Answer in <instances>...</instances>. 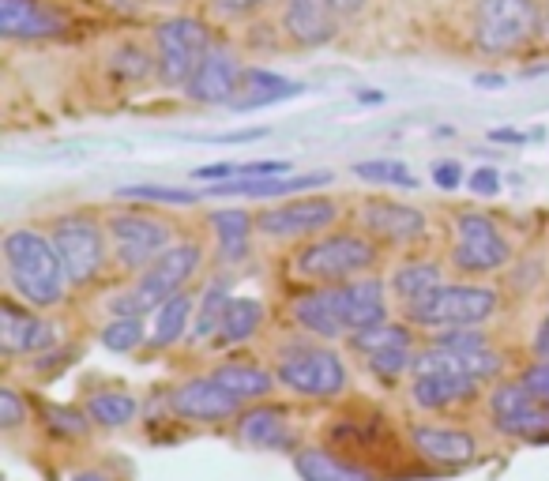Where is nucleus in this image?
<instances>
[{
	"label": "nucleus",
	"instance_id": "nucleus-1",
	"mask_svg": "<svg viewBox=\"0 0 549 481\" xmlns=\"http://www.w3.org/2000/svg\"><path fill=\"white\" fill-rule=\"evenodd\" d=\"M4 275L12 294H19V301H27L38 312L57 309L72 290L49 233L31 226H16L4 233Z\"/></svg>",
	"mask_w": 549,
	"mask_h": 481
},
{
	"label": "nucleus",
	"instance_id": "nucleus-2",
	"mask_svg": "<svg viewBox=\"0 0 549 481\" xmlns=\"http://www.w3.org/2000/svg\"><path fill=\"white\" fill-rule=\"evenodd\" d=\"M380 264V249L369 233H324L316 241H305L290 256L294 279L313 286H343V282L365 279Z\"/></svg>",
	"mask_w": 549,
	"mask_h": 481
},
{
	"label": "nucleus",
	"instance_id": "nucleus-3",
	"mask_svg": "<svg viewBox=\"0 0 549 481\" xmlns=\"http://www.w3.org/2000/svg\"><path fill=\"white\" fill-rule=\"evenodd\" d=\"M200 267H204V249H200L196 241H177V245H173L170 252H162L143 275L132 279V286H128L125 294L113 297L110 312L117 320H125V316L143 320L147 312H155L158 305H166L170 297L185 294Z\"/></svg>",
	"mask_w": 549,
	"mask_h": 481
},
{
	"label": "nucleus",
	"instance_id": "nucleus-4",
	"mask_svg": "<svg viewBox=\"0 0 549 481\" xmlns=\"http://www.w3.org/2000/svg\"><path fill=\"white\" fill-rule=\"evenodd\" d=\"M275 380L290 395L320 403V399H339L350 388V369H346L343 354L331 350L328 342H298L279 354Z\"/></svg>",
	"mask_w": 549,
	"mask_h": 481
},
{
	"label": "nucleus",
	"instance_id": "nucleus-5",
	"mask_svg": "<svg viewBox=\"0 0 549 481\" xmlns=\"http://www.w3.org/2000/svg\"><path fill=\"white\" fill-rule=\"evenodd\" d=\"M49 241H53V249L61 256L64 275L72 282V290H83V286L98 282L113 260L106 222L83 215V211H72V215L57 218V222L49 226Z\"/></svg>",
	"mask_w": 549,
	"mask_h": 481
},
{
	"label": "nucleus",
	"instance_id": "nucleus-6",
	"mask_svg": "<svg viewBox=\"0 0 549 481\" xmlns=\"http://www.w3.org/2000/svg\"><path fill=\"white\" fill-rule=\"evenodd\" d=\"M501 309V294L482 282H444L440 290L422 297L407 309V320L414 327H482Z\"/></svg>",
	"mask_w": 549,
	"mask_h": 481
},
{
	"label": "nucleus",
	"instance_id": "nucleus-7",
	"mask_svg": "<svg viewBox=\"0 0 549 481\" xmlns=\"http://www.w3.org/2000/svg\"><path fill=\"white\" fill-rule=\"evenodd\" d=\"M106 230H110L113 264L132 279L143 275L162 252H170L177 245L170 222L162 215H151V211H113L106 218Z\"/></svg>",
	"mask_w": 549,
	"mask_h": 481
},
{
	"label": "nucleus",
	"instance_id": "nucleus-8",
	"mask_svg": "<svg viewBox=\"0 0 549 481\" xmlns=\"http://www.w3.org/2000/svg\"><path fill=\"white\" fill-rule=\"evenodd\" d=\"M538 0H478L474 4V42L486 53H512L542 31Z\"/></svg>",
	"mask_w": 549,
	"mask_h": 481
},
{
	"label": "nucleus",
	"instance_id": "nucleus-9",
	"mask_svg": "<svg viewBox=\"0 0 549 481\" xmlns=\"http://www.w3.org/2000/svg\"><path fill=\"white\" fill-rule=\"evenodd\" d=\"M211 49L207 27L192 16H173L166 23H158L155 31V61L158 79L166 87H189V79L196 76L200 61Z\"/></svg>",
	"mask_w": 549,
	"mask_h": 481
},
{
	"label": "nucleus",
	"instance_id": "nucleus-10",
	"mask_svg": "<svg viewBox=\"0 0 549 481\" xmlns=\"http://www.w3.org/2000/svg\"><path fill=\"white\" fill-rule=\"evenodd\" d=\"M512 260V241L482 211H463L455 218L452 267L459 275H489Z\"/></svg>",
	"mask_w": 549,
	"mask_h": 481
},
{
	"label": "nucleus",
	"instance_id": "nucleus-11",
	"mask_svg": "<svg viewBox=\"0 0 549 481\" xmlns=\"http://www.w3.org/2000/svg\"><path fill=\"white\" fill-rule=\"evenodd\" d=\"M339 222V203L328 196H301V200L267 207L256 215V233L271 241H305L331 230Z\"/></svg>",
	"mask_w": 549,
	"mask_h": 481
},
{
	"label": "nucleus",
	"instance_id": "nucleus-12",
	"mask_svg": "<svg viewBox=\"0 0 549 481\" xmlns=\"http://www.w3.org/2000/svg\"><path fill=\"white\" fill-rule=\"evenodd\" d=\"M166 406H170L173 418L196 421V425H222V421H237L241 418V410H245V406L237 403L230 391L215 384V376L211 373L181 380V384L166 395Z\"/></svg>",
	"mask_w": 549,
	"mask_h": 481
},
{
	"label": "nucleus",
	"instance_id": "nucleus-13",
	"mask_svg": "<svg viewBox=\"0 0 549 481\" xmlns=\"http://www.w3.org/2000/svg\"><path fill=\"white\" fill-rule=\"evenodd\" d=\"M493 425L508 436H549V406L523 388V380H504L489 391Z\"/></svg>",
	"mask_w": 549,
	"mask_h": 481
},
{
	"label": "nucleus",
	"instance_id": "nucleus-14",
	"mask_svg": "<svg viewBox=\"0 0 549 481\" xmlns=\"http://www.w3.org/2000/svg\"><path fill=\"white\" fill-rule=\"evenodd\" d=\"M407 440L414 455L425 459L433 466H444V470H455V466H467L478 459V436L471 429H459V425H433V421H422V425H410Z\"/></svg>",
	"mask_w": 549,
	"mask_h": 481
},
{
	"label": "nucleus",
	"instance_id": "nucleus-15",
	"mask_svg": "<svg viewBox=\"0 0 549 481\" xmlns=\"http://www.w3.org/2000/svg\"><path fill=\"white\" fill-rule=\"evenodd\" d=\"M57 342V331L46 316L31 305H19L16 297L0 301V346L8 357H34L46 354Z\"/></svg>",
	"mask_w": 549,
	"mask_h": 481
},
{
	"label": "nucleus",
	"instance_id": "nucleus-16",
	"mask_svg": "<svg viewBox=\"0 0 549 481\" xmlns=\"http://www.w3.org/2000/svg\"><path fill=\"white\" fill-rule=\"evenodd\" d=\"M361 226L377 245H414L425 237V211L395 200H365L361 203Z\"/></svg>",
	"mask_w": 549,
	"mask_h": 481
},
{
	"label": "nucleus",
	"instance_id": "nucleus-17",
	"mask_svg": "<svg viewBox=\"0 0 549 481\" xmlns=\"http://www.w3.org/2000/svg\"><path fill=\"white\" fill-rule=\"evenodd\" d=\"M241 76H245V68H241V61H234V53L211 46L196 68V76L189 79L185 94L200 106H234L237 91H241Z\"/></svg>",
	"mask_w": 549,
	"mask_h": 481
},
{
	"label": "nucleus",
	"instance_id": "nucleus-18",
	"mask_svg": "<svg viewBox=\"0 0 549 481\" xmlns=\"http://www.w3.org/2000/svg\"><path fill=\"white\" fill-rule=\"evenodd\" d=\"M335 301H339V312H343V324L350 335L388 324V282L380 275H365V279L335 286Z\"/></svg>",
	"mask_w": 549,
	"mask_h": 481
},
{
	"label": "nucleus",
	"instance_id": "nucleus-19",
	"mask_svg": "<svg viewBox=\"0 0 549 481\" xmlns=\"http://www.w3.org/2000/svg\"><path fill=\"white\" fill-rule=\"evenodd\" d=\"M234 429H237V440L256 451H290V455L301 451L298 429L290 425V418H286L279 406L271 403L245 406L241 418L234 421Z\"/></svg>",
	"mask_w": 549,
	"mask_h": 481
},
{
	"label": "nucleus",
	"instance_id": "nucleus-20",
	"mask_svg": "<svg viewBox=\"0 0 549 481\" xmlns=\"http://www.w3.org/2000/svg\"><path fill=\"white\" fill-rule=\"evenodd\" d=\"M335 181L331 173H283V177H234L207 185L204 196H245V200H275V196H305L313 188Z\"/></svg>",
	"mask_w": 549,
	"mask_h": 481
},
{
	"label": "nucleus",
	"instance_id": "nucleus-21",
	"mask_svg": "<svg viewBox=\"0 0 549 481\" xmlns=\"http://www.w3.org/2000/svg\"><path fill=\"white\" fill-rule=\"evenodd\" d=\"M294 324L313 335L316 342H339L350 339V331L343 324V312H339V301H335V286H313L309 294H301L294 301Z\"/></svg>",
	"mask_w": 549,
	"mask_h": 481
},
{
	"label": "nucleus",
	"instance_id": "nucleus-22",
	"mask_svg": "<svg viewBox=\"0 0 549 481\" xmlns=\"http://www.w3.org/2000/svg\"><path fill=\"white\" fill-rule=\"evenodd\" d=\"M478 380L463 373H422L410 380V403L418 410H429V414H440V410H452V406L471 403L478 395Z\"/></svg>",
	"mask_w": 549,
	"mask_h": 481
},
{
	"label": "nucleus",
	"instance_id": "nucleus-23",
	"mask_svg": "<svg viewBox=\"0 0 549 481\" xmlns=\"http://www.w3.org/2000/svg\"><path fill=\"white\" fill-rule=\"evenodd\" d=\"M0 34L4 38H53L64 34V19L42 0H0Z\"/></svg>",
	"mask_w": 549,
	"mask_h": 481
},
{
	"label": "nucleus",
	"instance_id": "nucleus-24",
	"mask_svg": "<svg viewBox=\"0 0 549 481\" xmlns=\"http://www.w3.org/2000/svg\"><path fill=\"white\" fill-rule=\"evenodd\" d=\"M215 384L226 388L234 395L241 406H256V403H267L279 380H275V369H260V365H249V361H222L211 369Z\"/></svg>",
	"mask_w": 549,
	"mask_h": 481
},
{
	"label": "nucleus",
	"instance_id": "nucleus-25",
	"mask_svg": "<svg viewBox=\"0 0 549 481\" xmlns=\"http://www.w3.org/2000/svg\"><path fill=\"white\" fill-rule=\"evenodd\" d=\"M283 31L298 46H324L335 34V12L328 0H286Z\"/></svg>",
	"mask_w": 549,
	"mask_h": 481
},
{
	"label": "nucleus",
	"instance_id": "nucleus-26",
	"mask_svg": "<svg viewBox=\"0 0 549 481\" xmlns=\"http://www.w3.org/2000/svg\"><path fill=\"white\" fill-rule=\"evenodd\" d=\"M294 470L301 481H380L369 466L346 463L343 455L328 448H301L294 455Z\"/></svg>",
	"mask_w": 549,
	"mask_h": 481
},
{
	"label": "nucleus",
	"instance_id": "nucleus-27",
	"mask_svg": "<svg viewBox=\"0 0 549 481\" xmlns=\"http://www.w3.org/2000/svg\"><path fill=\"white\" fill-rule=\"evenodd\" d=\"M192 320H196V297L189 290L170 297L166 305H158L155 316H151V350L177 346L192 331Z\"/></svg>",
	"mask_w": 549,
	"mask_h": 481
},
{
	"label": "nucleus",
	"instance_id": "nucleus-28",
	"mask_svg": "<svg viewBox=\"0 0 549 481\" xmlns=\"http://www.w3.org/2000/svg\"><path fill=\"white\" fill-rule=\"evenodd\" d=\"M83 414L91 418L95 429H128L132 421L140 418V399L132 391L121 388H106V391H91L83 399Z\"/></svg>",
	"mask_w": 549,
	"mask_h": 481
},
{
	"label": "nucleus",
	"instance_id": "nucleus-29",
	"mask_svg": "<svg viewBox=\"0 0 549 481\" xmlns=\"http://www.w3.org/2000/svg\"><path fill=\"white\" fill-rule=\"evenodd\" d=\"M392 294L399 297V305L410 309V305H418L422 297H429L433 290L444 286V267L437 260H410V264L395 267L392 275Z\"/></svg>",
	"mask_w": 549,
	"mask_h": 481
},
{
	"label": "nucleus",
	"instance_id": "nucleus-30",
	"mask_svg": "<svg viewBox=\"0 0 549 481\" xmlns=\"http://www.w3.org/2000/svg\"><path fill=\"white\" fill-rule=\"evenodd\" d=\"M207 226L215 230L222 260H245V252H249V237L256 233V215L241 211V207L211 211V215H207Z\"/></svg>",
	"mask_w": 549,
	"mask_h": 481
},
{
	"label": "nucleus",
	"instance_id": "nucleus-31",
	"mask_svg": "<svg viewBox=\"0 0 549 481\" xmlns=\"http://www.w3.org/2000/svg\"><path fill=\"white\" fill-rule=\"evenodd\" d=\"M298 91H301V83H290V79L275 76V72H264V68H245V76H241V91H237V98H234V109L271 106V102L294 98Z\"/></svg>",
	"mask_w": 549,
	"mask_h": 481
},
{
	"label": "nucleus",
	"instance_id": "nucleus-32",
	"mask_svg": "<svg viewBox=\"0 0 549 481\" xmlns=\"http://www.w3.org/2000/svg\"><path fill=\"white\" fill-rule=\"evenodd\" d=\"M264 305L256 297H230L226 312H222L219 342L222 346H241V342L256 339V331L264 327Z\"/></svg>",
	"mask_w": 549,
	"mask_h": 481
},
{
	"label": "nucleus",
	"instance_id": "nucleus-33",
	"mask_svg": "<svg viewBox=\"0 0 549 481\" xmlns=\"http://www.w3.org/2000/svg\"><path fill=\"white\" fill-rule=\"evenodd\" d=\"M234 294H226V282H211L196 305V320H192V339L196 342H211L219 339L222 327V312H226V301Z\"/></svg>",
	"mask_w": 549,
	"mask_h": 481
},
{
	"label": "nucleus",
	"instance_id": "nucleus-34",
	"mask_svg": "<svg viewBox=\"0 0 549 481\" xmlns=\"http://www.w3.org/2000/svg\"><path fill=\"white\" fill-rule=\"evenodd\" d=\"M98 342H102L110 354H136L143 342H151V331H147V324L136 320V316H125V320L113 316L110 324L98 331Z\"/></svg>",
	"mask_w": 549,
	"mask_h": 481
},
{
	"label": "nucleus",
	"instance_id": "nucleus-35",
	"mask_svg": "<svg viewBox=\"0 0 549 481\" xmlns=\"http://www.w3.org/2000/svg\"><path fill=\"white\" fill-rule=\"evenodd\" d=\"M350 346L358 350L361 357L369 354H384V350H403V346H414L410 342V327L407 324H380L373 331H361V335H350Z\"/></svg>",
	"mask_w": 549,
	"mask_h": 481
},
{
	"label": "nucleus",
	"instance_id": "nucleus-36",
	"mask_svg": "<svg viewBox=\"0 0 549 481\" xmlns=\"http://www.w3.org/2000/svg\"><path fill=\"white\" fill-rule=\"evenodd\" d=\"M121 200H140V203H166V207H192L204 192H192L181 185H125L117 188Z\"/></svg>",
	"mask_w": 549,
	"mask_h": 481
},
{
	"label": "nucleus",
	"instance_id": "nucleus-37",
	"mask_svg": "<svg viewBox=\"0 0 549 481\" xmlns=\"http://www.w3.org/2000/svg\"><path fill=\"white\" fill-rule=\"evenodd\" d=\"M354 177L361 181H373V185H395V188H418V177L403 166V162H392V158H377V162H358L354 166Z\"/></svg>",
	"mask_w": 549,
	"mask_h": 481
},
{
	"label": "nucleus",
	"instance_id": "nucleus-38",
	"mask_svg": "<svg viewBox=\"0 0 549 481\" xmlns=\"http://www.w3.org/2000/svg\"><path fill=\"white\" fill-rule=\"evenodd\" d=\"M414 346H403V350H384V354H369L365 357V369L377 376V380H384V384H395L403 373H410L414 369Z\"/></svg>",
	"mask_w": 549,
	"mask_h": 481
},
{
	"label": "nucleus",
	"instance_id": "nucleus-39",
	"mask_svg": "<svg viewBox=\"0 0 549 481\" xmlns=\"http://www.w3.org/2000/svg\"><path fill=\"white\" fill-rule=\"evenodd\" d=\"M429 346L452 350V354H486V350H493V346H489V335L486 331H478V327H452V331H437Z\"/></svg>",
	"mask_w": 549,
	"mask_h": 481
},
{
	"label": "nucleus",
	"instance_id": "nucleus-40",
	"mask_svg": "<svg viewBox=\"0 0 549 481\" xmlns=\"http://www.w3.org/2000/svg\"><path fill=\"white\" fill-rule=\"evenodd\" d=\"M151 68H158V61L136 42H125V46L113 53V72L121 79H143L151 76Z\"/></svg>",
	"mask_w": 549,
	"mask_h": 481
},
{
	"label": "nucleus",
	"instance_id": "nucleus-41",
	"mask_svg": "<svg viewBox=\"0 0 549 481\" xmlns=\"http://www.w3.org/2000/svg\"><path fill=\"white\" fill-rule=\"evenodd\" d=\"M27 421H31V403H27L12 384H4V388H0V433L12 436L16 429H23Z\"/></svg>",
	"mask_w": 549,
	"mask_h": 481
},
{
	"label": "nucleus",
	"instance_id": "nucleus-42",
	"mask_svg": "<svg viewBox=\"0 0 549 481\" xmlns=\"http://www.w3.org/2000/svg\"><path fill=\"white\" fill-rule=\"evenodd\" d=\"M46 425L53 429V436H68V440H79V436H87L95 425H91V418L83 414V410H68V406H49L46 410Z\"/></svg>",
	"mask_w": 549,
	"mask_h": 481
},
{
	"label": "nucleus",
	"instance_id": "nucleus-43",
	"mask_svg": "<svg viewBox=\"0 0 549 481\" xmlns=\"http://www.w3.org/2000/svg\"><path fill=\"white\" fill-rule=\"evenodd\" d=\"M519 380H523V388L531 391L534 399H542V403L549 406V361H534Z\"/></svg>",
	"mask_w": 549,
	"mask_h": 481
},
{
	"label": "nucleus",
	"instance_id": "nucleus-44",
	"mask_svg": "<svg viewBox=\"0 0 549 481\" xmlns=\"http://www.w3.org/2000/svg\"><path fill=\"white\" fill-rule=\"evenodd\" d=\"M215 4V12L226 19H245L252 16V12H260L264 4H271V0H211Z\"/></svg>",
	"mask_w": 549,
	"mask_h": 481
},
{
	"label": "nucleus",
	"instance_id": "nucleus-45",
	"mask_svg": "<svg viewBox=\"0 0 549 481\" xmlns=\"http://www.w3.org/2000/svg\"><path fill=\"white\" fill-rule=\"evenodd\" d=\"M471 192L474 196H497L501 192V173L497 170H474L471 173Z\"/></svg>",
	"mask_w": 549,
	"mask_h": 481
},
{
	"label": "nucleus",
	"instance_id": "nucleus-46",
	"mask_svg": "<svg viewBox=\"0 0 549 481\" xmlns=\"http://www.w3.org/2000/svg\"><path fill=\"white\" fill-rule=\"evenodd\" d=\"M283 173H290V166L286 162H237V177H283Z\"/></svg>",
	"mask_w": 549,
	"mask_h": 481
},
{
	"label": "nucleus",
	"instance_id": "nucleus-47",
	"mask_svg": "<svg viewBox=\"0 0 549 481\" xmlns=\"http://www.w3.org/2000/svg\"><path fill=\"white\" fill-rule=\"evenodd\" d=\"M433 181H437L440 188H459L463 185V166H459V162H437V166H433Z\"/></svg>",
	"mask_w": 549,
	"mask_h": 481
},
{
	"label": "nucleus",
	"instance_id": "nucleus-48",
	"mask_svg": "<svg viewBox=\"0 0 549 481\" xmlns=\"http://www.w3.org/2000/svg\"><path fill=\"white\" fill-rule=\"evenodd\" d=\"M192 177H200V181H222V177H237V166H234V162H219V166H200V170H192Z\"/></svg>",
	"mask_w": 549,
	"mask_h": 481
},
{
	"label": "nucleus",
	"instance_id": "nucleus-49",
	"mask_svg": "<svg viewBox=\"0 0 549 481\" xmlns=\"http://www.w3.org/2000/svg\"><path fill=\"white\" fill-rule=\"evenodd\" d=\"M531 346H534V354H538V361H549V305H546V320L538 324Z\"/></svg>",
	"mask_w": 549,
	"mask_h": 481
},
{
	"label": "nucleus",
	"instance_id": "nucleus-50",
	"mask_svg": "<svg viewBox=\"0 0 549 481\" xmlns=\"http://www.w3.org/2000/svg\"><path fill=\"white\" fill-rule=\"evenodd\" d=\"M72 481H121V478L113 470H106V466H83V470L72 474Z\"/></svg>",
	"mask_w": 549,
	"mask_h": 481
},
{
	"label": "nucleus",
	"instance_id": "nucleus-51",
	"mask_svg": "<svg viewBox=\"0 0 549 481\" xmlns=\"http://www.w3.org/2000/svg\"><path fill=\"white\" fill-rule=\"evenodd\" d=\"M489 140H493V143H512V147H519V143H527V136H523V132H516V128H493V132H489Z\"/></svg>",
	"mask_w": 549,
	"mask_h": 481
},
{
	"label": "nucleus",
	"instance_id": "nucleus-52",
	"mask_svg": "<svg viewBox=\"0 0 549 481\" xmlns=\"http://www.w3.org/2000/svg\"><path fill=\"white\" fill-rule=\"evenodd\" d=\"M331 12H335V19L339 16H354V12H361L365 8V0H328Z\"/></svg>",
	"mask_w": 549,
	"mask_h": 481
},
{
	"label": "nucleus",
	"instance_id": "nucleus-53",
	"mask_svg": "<svg viewBox=\"0 0 549 481\" xmlns=\"http://www.w3.org/2000/svg\"><path fill=\"white\" fill-rule=\"evenodd\" d=\"M478 87H504V76H493V72H482V76H474Z\"/></svg>",
	"mask_w": 549,
	"mask_h": 481
},
{
	"label": "nucleus",
	"instance_id": "nucleus-54",
	"mask_svg": "<svg viewBox=\"0 0 549 481\" xmlns=\"http://www.w3.org/2000/svg\"><path fill=\"white\" fill-rule=\"evenodd\" d=\"M358 102H384V94L380 91H358Z\"/></svg>",
	"mask_w": 549,
	"mask_h": 481
},
{
	"label": "nucleus",
	"instance_id": "nucleus-55",
	"mask_svg": "<svg viewBox=\"0 0 549 481\" xmlns=\"http://www.w3.org/2000/svg\"><path fill=\"white\" fill-rule=\"evenodd\" d=\"M542 34L549 38V12H546V19H542Z\"/></svg>",
	"mask_w": 549,
	"mask_h": 481
}]
</instances>
